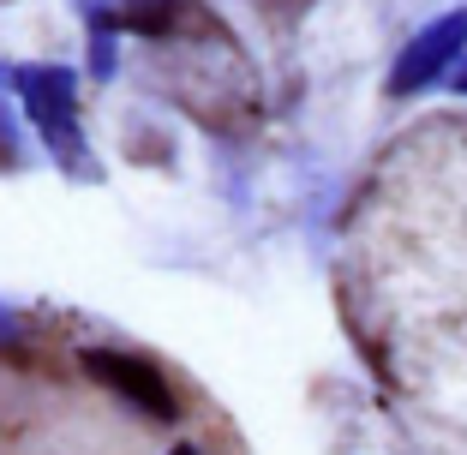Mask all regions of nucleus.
I'll return each mask as SVG.
<instances>
[{
    "label": "nucleus",
    "instance_id": "1",
    "mask_svg": "<svg viewBox=\"0 0 467 455\" xmlns=\"http://www.w3.org/2000/svg\"><path fill=\"white\" fill-rule=\"evenodd\" d=\"M13 90H18V102H25L30 126L42 132V144L67 168H78V150H84V139H78V78H72L67 67H25V72H13Z\"/></svg>",
    "mask_w": 467,
    "mask_h": 455
},
{
    "label": "nucleus",
    "instance_id": "2",
    "mask_svg": "<svg viewBox=\"0 0 467 455\" xmlns=\"http://www.w3.org/2000/svg\"><path fill=\"white\" fill-rule=\"evenodd\" d=\"M84 372L97 377V384H109L120 401H132L138 414H150V419H174L180 414L174 389H168V377L156 372L150 359L120 354V347H84Z\"/></svg>",
    "mask_w": 467,
    "mask_h": 455
},
{
    "label": "nucleus",
    "instance_id": "3",
    "mask_svg": "<svg viewBox=\"0 0 467 455\" xmlns=\"http://www.w3.org/2000/svg\"><path fill=\"white\" fill-rule=\"evenodd\" d=\"M467 55V6H455L450 18H438V25H426L420 36L401 48L396 72H389V97H413V90H426V84H438L443 72H450V60Z\"/></svg>",
    "mask_w": 467,
    "mask_h": 455
},
{
    "label": "nucleus",
    "instance_id": "4",
    "mask_svg": "<svg viewBox=\"0 0 467 455\" xmlns=\"http://www.w3.org/2000/svg\"><path fill=\"white\" fill-rule=\"evenodd\" d=\"M180 6L186 0H114V25L120 30H138V36H168L180 25Z\"/></svg>",
    "mask_w": 467,
    "mask_h": 455
},
{
    "label": "nucleus",
    "instance_id": "5",
    "mask_svg": "<svg viewBox=\"0 0 467 455\" xmlns=\"http://www.w3.org/2000/svg\"><path fill=\"white\" fill-rule=\"evenodd\" d=\"M450 84H455V90H462V97H467V60H462V67L450 72Z\"/></svg>",
    "mask_w": 467,
    "mask_h": 455
},
{
    "label": "nucleus",
    "instance_id": "6",
    "mask_svg": "<svg viewBox=\"0 0 467 455\" xmlns=\"http://www.w3.org/2000/svg\"><path fill=\"white\" fill-rule=\"evenodd\" d=\"M174 455H198V450H186V443H180V450H174Z\"/></svg>",
    "mask_w": 467,
    "mask_h": 455
}]
</instances>
